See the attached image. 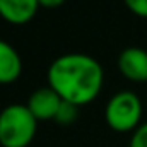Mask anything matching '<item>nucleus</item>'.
<instances>
[{"mask_svg": "<svg viewBox=\"0 0 147 147\" xmlns=\"http://www.w3.org/2000/svg\"><path fill=\"white\" fill-rule=\"evenodd\" d=\"M105 82L101 63L84 53H67L48 67V86L53 87L63 101L84 106L98 98Z\"/></svg>", "mask_w": 147, "mask_h": 147, "instance_id": "nucleus-1", "label": "nucleus"}, {"mask_svg": "<svg viewBox=\"0 0 147 147\" xmlns=\"http://www.w3.org/2000/svg\"><path fill=\"white\" fill-rule=\"evenodd\" d=\"M38 128V120L26 105H9L0 111V146L28 147Z\"/></svg>", "mask_w": 147, "mask_h": 147, "instance_id": "nucleus-2", "label": "nucleus"}, {"mask_svg": "<svg viewBox=\"0 0 147 147\" xmlns=\"http://www.w3.org/2000/svg\"><path fill=\"white\" fill-rule=\"evenodd\" d=\"M105 118L111 130L115 132H132L140 125L142 103L139 96L132 91H121L108 101Z\"/></svg>", "mask_w": 147, "mask_h": 147, "instance_id": "nucleus-3", "label": "nucleus"}, {"mask_svg": "<svg viewBox=\"0 0 147 147\" xmlns=\"http://www.w3.org/2000/svg\"><path fill=\"white\" fill-rule=\"evenodd\" d=\"M62 101L63 99L53 87L45 86V87H38L36 91L31 92L26 106L38 121H45V120H55Z\"/></svg>", "mask_w": 147, "mask_h": 147, "instance_id": "nucleus-4", "label": "nucleus"}, {"mask_svg": "<svg viewBox=\"0 0 147 147\" xmlns=\"http://www.w3.org/2000/svg\"><path fill=\"white\" fill-rule=\"evenodd\" d=\"M121 75L134 82H147V51L139 46L125 48L118 57Z\"/></svg>", "mask_w": 147, "mask_h": 147, "instance_id": "nucleus-5", "label": "nucleus"}, {"mask_svg": "<svg viewBox=\"0 0 147 147\" xmlns=\"http://www.w3.org/2000/svg\"><path fill=\"white\" fill-rule=\"evenodd\" d=\"M38 9V0H0V17L14 26H22L33 21Z\"/></svg>", "mask_w": 147, "mask_h": 147, "instance_id": "nucleus-6", "label": "nucleus"}, {"mask_svg": "<svg viewBox=\"0 0 147 147\" xmlns=\"http://www.w3.org/2000/svg\"><path fill=\"white\" fill-rule=\"evenodd\" d=\"M22 72V60L17 50L0 39V84H12L16 82Z\"/></svg>", "mask_w": 147, "mask_h": 147, "instance_id": "nucleus-7", "label": "nucleus"}, {"mask_svg": "<svg viewBox=\"0 0 147 147\" xmlns=\"http://www.w3.org/2000/svg\"><path fill=\"white\" fill-rule=\"evenodd\" d=\"M77 111H79V106H75L69 101H62V105L58 108V113L55 116V121L60 123V125H70L77 118Z\"/></svg>", "mask_w": 147, "mask_h": 147, "instance_id": "nucleus-8", "label": "nucleus"}, {"mask_svg": "<svg viewBox=\"0 0 147 147\" xmlns=\"http://www.w3.org/2000/svg\"><path fill=\"white\" fill-rule=\"evenodd\" d=\"M128 147H147V121L146 123H140L134 130Z\"/></svg>", "mask_w": 147, "mask_h": 147, "instance_id": "nucleus-9", "label": "nucleus"}, {"mask_svg": "<svg viewBox=\"0 0 147 147\" xmlns=\"http://www.w3.org/2000/svg\"><path fill=\"white\" fill-rule=\"evenodd\" d=\"M127 9L139 17H147V0H123Z\"/></svg>", "mask_w": 147, "mask_h": 147, "instance_id": "nucleus-10", "label": "nucleus"}, {"mask_svg": "<svg viewBox=\"0 0 147 147\" xmlns=\"http://www.w3.org/2000/svg\"><path fill=\"white\" fill-rule=\"evenodd\" d=\"M38 2H39V7H45V9H57L65 3V0H38Z\"/></svg>", "mask_w": 147, "mask_h": 147, "instance_id": "nucleus-11", "label": "nucleus"}]
</instances>
